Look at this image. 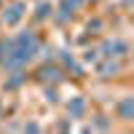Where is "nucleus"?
<instances>
[{"instance_id":"f257e3e1","label":"nucleus","mask_w":134,"mask_h":134,"mask_svg":"<svg viewBox=\"0 0 134 134\" xmlns=\"http://www.w3.org/2000/svg\"><path fill=\"white\" fill-rule=\"evenodd\" d=\"M11 43H14V51H16L24 62H30V59L38 54V48H40L38 35H35V32H30V30H27V32H21V35H16Z\"/></svg>"},{"instance_id":"f03ea898","label":"nucleus","mask_w":134,"mask_h":134,"mask_svg":"<svg viewBox=\"0 0 134 134\" xmlns=\"http://www.w3.org/2000/svg\"><path fill=\"white\" fill-rule=\"evenodd\" d=\"M102 54L110 57V59H113V57H126L129 46H126L124 40H107V43H102Z\"/></svg>"},{"instance_id":"7ed1b4c3","label":"nucleus","mask_w":134,"mask_h":134,"mask_svg":"<svg viewBox=\"0 0 134 134\" xmlns=\"http://www.w3.org/2000/svg\"><path fill=\"white\" fill-rule=\"evenodd\" d=\"M24 16V3H11L8 8H5V14H3V19H5V24H19V19Z\"/></svg>"},{"instance_id":"20e7f679","label":"nucleus","mask_w":134,"mask_h":134,"mask_svg":"<svg viewBox=\"0 0 134 134\" xmlns=\"http://www.w3.org/2000/svg\"><path fill=\"white\" fill-rule=\"evenodd\" d=\"M97 72L102 75V78H110V75H115V72H121V64H118V62H113V59L107 57V62H102V64L97 67Z\"/></svg>"},{"instance_id":"39448f33","label":"nucleus","mask_w":134,"mask_h":134,"mask_svg":"<svg viewBox=\"0 0 134 134\" xmlns=\"http://www.w3.org/2000/svg\"><path fill=\"white\" fill-rule=\"evenodd\" d=\"M118 115L124 118V121H131V118H134V99H131V97H126L124 102L118 105Z\"/></svg>"},{"instance_id":"423d86ee","label":"nucleus","mask_w":134,"mask_h":134,"mask_svg":"<svg viewBox=\"0 0 134 134\" xmlns=\"http://www.w3.org/2000/svg\"><path fill=\"white\" fill-rule=\"evenodd\" d=\"M67 113H70V118H81V115L86 113V102H83L81 97H78V99H72V102L67 105Z\"/></svg>"},{"instance_id":"0eeeda50","label":"nucleus","mask_w":134,"mask_h":134,"mask_svg":"<svg viewBox=\"0 0 134 134\" xmlns=\"http://www.w3.org/2000/svg\"><path fill=\"white\" fill-rule=\"evenodd\" d=\"M40 78H43V81H51V83H59L62 81V70H59V67H43Z\"/></svg>"},{"instance_id":"6e6552de","label":"nucleus","mask_w":134,"mask_h":134,"mask_svg":"<svg viewBox=\"0 0 134 134\" xmlns=\"http://www.w3.org/2000/svg\"><path fill=\"white\" fill-rule=\"evenodd\" d=\"M59 5H62V19H67L81 8V0H59Z\"/></svg>"},{"instance_id":"1a4fd4ad","label":"nucleus","mask_w":134,"mask_h":134,"mask_svg":"<svg viewBox=\"0 0 134 134\" xmlns=\"http://www.w3.org/2000/svg\"><path fill=\"white\" fill-rule=\"evenodd\" d=\"M38 16H40V19H46V16H51V5H46V3H40V8H38Z\"/></svg>"},{"instance_id":"9d476101","label":"nucleus","mask_w":134,"mask_h":134,"mask_svg":"<svg viewBox=\"0 0 134 134\" xmlns=\"http://www.w3.org/2000/svg\"><path fill=\"white\" fill-rule=\"evenodd\" d=\"M129 3H131V0H126V5H129Z\"/></svg>"},{"instance_id":"9b49d317","label":"nucleus","mask_w":134,"mask_h":134,"mask_svg":"<svg viewBox=\"0 0 134 134\" xmlns=\"http://www.w3.org/2000/svg\"><path fill=\"white\" fill-rule=\"evenodd\" d=\"M0 3H3V0H0Z\"/></svg>"}]
</instances>
